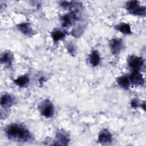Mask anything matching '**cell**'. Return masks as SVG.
Masks as SVG:
<instances>
[{
	"label": "cell",
	"instance_id": "4fadbf2b",
	"mask_svg": "<svg viewBox=\"0 0 146 146\" xmlns=\"http://www.w3.org/2000/svg\"><path fill=\"white\" fill-rule=\"evenodd\" d=\"M89 61L90 64L94 67H96L99 65L100 61V58L99 54L96 50H93L91 52L89 56Z\"/></svg>",
	"mask_w": 146,
	"mask_h": 146
},
{
	"label": "cell",
	"instance_id": "5bb4252c",
	"mask_svg": "<svg viewBox=\"0 0 146 146\" xmlns=\"http://www.w3.org/2000/svg\"><path fill=\"white\" fill-rule=\"evenodd\" d=\"M116 29L121 33L125 35H129L132 33L131 30V26L129 24L126 23H120L115 27Z\"/></svg>",
	"mask_w": 146,
	"mask_h": 146
},
{
	"label": "cell",
	"instance_id": "7a4b0ae2",
	"mask_svg": "<svg viewBox=\"0 0 146 146\" xmlns=\"http://www.w3.org/2000/svg\"><path fill=\"white\" fill-rule=\"evenodd\" d=\"M126 9L133 15L138 16H145L146 8L145 6H140L139 2L137 1H129L126 3Z\"/></svg>",
	"mask_w": 146,
	"mask_h": 146
},
{
	"label": "cell",
	"instance_id": "8fae6325",
	"mask_svg": "<svg viewBox=\"0 0 146 146\" xmlns=\"http://www.w3.org/2000/svg\"><path fill=\"white\" fill-rule=\"evenodd\" d=\"M1 63L9 67L12 66L14 56L10 51H6L1 56Z\"/></svg>",
	"mask_w": 146,
	"mask_h": 146
},
{
	"label": "cell",
	"instance_id": "8992f818",
	"mask_svg": "<svg viewBox=\"0 0 146 146\" xmlns=\"http://www.w3.org/2000/svg\"><path fill=\"white\" fill-rule=\"evenodd\" d=\"M110 47L113 55H118L123 48V43L121 39L113 38L110 40Z\"/></svg>",
	"mask_w": 146,
	"mask_h": 146
},
{
	"label": "cell",
	"instance_id": "3957f363",
	"mask_svg": "<svg viewBox=\"0 0 146 146\" xmlns=\"http://www.w3.org/2000/svg\"><path fill=\"white\" fill-rule=\"evenodd\" d=\"M39 110L43 116L47 118L52 117L54 114L55 108L52 102L49 100L42 101L39 106Z\"/></svg>",
	"mask_w": 146,
	"mask_h": 146
},
{
	"label": "cell",
	"instance_id": "ac0fdd59",
	"mask_svg": "<svg viewBox=\"0 0 146 146\" xmlns=\"http://www.w3.org/2000/svg\"><path fill=\"white\" fill-rule=\"evenodd\" d=\"M131 107L133 108H136L137 107H139V102L136 99H133L132 100L131 102Z\"/></svg>",
	"mask_w": 146,
	"mask_h": 146
},
{
	"label": "cell",
	"instance_id": "9c48e42d",
	"mask_svg": "<svg viewBox=\"0 0 146 146\" xmlns=\"http://www.w3.org/2000/svg\"><path fill=\"white\" fill-rule=\"evenodd\" d=\"M0 103L3 108L9 109L14 103V99L9 94H3L1 97Z\"/></svg>",
	"mask_w": 146,
	"mask_h": 146
},
{
	"label": "cell",
	"instance_id": "2e32d148",
	"mask_svg": "<svg viewBox=\"0 0 146 146\" xmlns=\"http://www.w3.org/2000/svg\"><path fill=\"white\" fill-rule=\"evenodd\" d=\"M14 83L20 87H24L28 85L29 83V78L27 75H22L15 79Z\"/></svg>",
	"mask_w": 146,
	"mask_h": 146
},
{
	"label": "cell",
	"instance_id": "7c38bea8",
	"mask_svg": "<svg viewBox=\"0 0 146 146\" xmlns=\"http://www.w3.org/2000/svg\"><path fill=\"white\" fill-rule=\"evenodd\" d=\"M117 83L122 88L127 90L130 85V81L129 77L125 75H123L117 77L116 79Z\"/></svg>",
	"mask_w": 146,
	"mask_h": 146
},
{
	"label": "cell",
	"instance_id": "ba28073f",
	"mask_svg": "<svg viewBox=\"0 0 146 146\" xmlns=\"http://www.w3.org/2000/svg\"><path fill=\"white\" fill-rule=\"evenodd\" d=\"M112 141V136L111 132L107 129H102L98 135V142L103 144H110Z\"/></svg>",
	"mask_w": 146,
	"mask_h": 146
},
{
	"label": "cell",
	"instance_id": "277c9868",
	"mask_svg": "<svg viewBox=\"0 0 146 146\" xmlns=\"http://www.w3.org/2000/svg\"><path fill=\"white\" fill-rule=\"evenodd\" d=\"M127 63L128 66L133 70L139 71L143 68L144 66V60L135 55H129L127 58Z\"/></svg>",
	"mask_w": 146,
	"mask_h": 146
},
{
	"label": "cell",
	"instance_id": "e0dca14e",
	"mask_svg": "<svg viewBox=\"0 0 146 146\" xmlns=\"http://www.w3.org/2000/svg\"><path fill=\"white\" fill-rule=\"evenodd\" d=\"M67 50L72 55H74L75 54V48L74 47V46L72 44H68L67 46Z\"/></svg>",
	"mask_w": 146,
	"mask_h": 146
},
{
	"label": "cell",
	"instance_id": "5b68a950",
	"mask_svg": "<svg viewBox=\"0 0 146 146\" xmlns=\"http://www.w3.org/2000/svg\"><path fill=\"white\" fill-rule=\"evenodd\" d=\"M70 141L69 135L63 129H60L56 132V140L54 142L55 145H67Z\"/></svg>",
	"mask_w": 146,
	"mask_h": 146
},
{
	"label": "cell",
	"instance_id": "52a82bcc",
	"mask_svg": "<svg viewBox=\"0 0 146 146\" xmlns=\"http://www.w3.org/2000/svg\"><path fill=\"white\" fill-rule=\"evenodd\" d=\"M129 81L135 86H142L144 84V79L139 71L133 70L129 76Z\"/></svg>",
	"mask_w": 146,
	"mask_h": 146
},
{
	"label": "cell",
	"instance_id": "30bf717a",
	"mask_svg": "<svg viewBox=\"0 0 146 146\" xmlns=\"http://www.w3.org/2000/svg\"><path fill=\"white\" fill-rule=\"evenodd\" d=\"M17 29L24 35L31 36L34 34V31L28 22H22L17 25Z\"/></svg>",
	"mask_w": 146,
	"mask_h": 146
},
{
	"label": "cell",
	"instance_id": "6da1fadb",
	"mask_svg": "<svg viewBox=\"0 0 146 146\" xmlns=\"http://www.w3.org/2000/svg\"><path fill=\"white\" fill-rule=\"evenodd\" d=\"M5 133L11 141L21 143L31 142L33 137L26 126L21 123H11L5 129Z\"/></svg>",
	"mask_w": 146,
	"mask_h": 146
},
{
	"label": "cell",
	"instance_id": "9a60e30c",
	"mask_svg": "<svg viewBox=\"0 0 146 146\" xmlns=\"http://www.w3.org/2000/svg\"><path fill=\"white\" fill-rule=\"evenodd\" d=\"M52 38L55 42L62 40L66 36V33L58 29H55L51 33Z\"/></svg>",
	"mask_w": 146,
	"mask_h": 146
}]
</instances>
